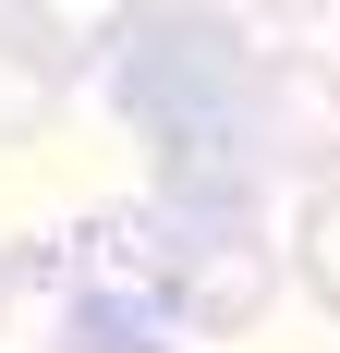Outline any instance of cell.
Here are the masks:
<instances>
[{
  "label": "cell",
  "mask_w": 340,
  "mask_h": 353,
  "mask_svg": "<svg viewBox=\"0 0 340 353\" xmlns=\"http://www.w3.org/2000/svg\"><path fill=\"white\" fill-rule=\"evenodd\" d=\"M268 292H279V256H268L255 219L182 244V341H243V329L268 317Z\"/></svg>",
  "instance_id": "cell-4"
},
{
  "label": "cell",
  "mask_w": 340,
  "mask_h": 353,
  "mask_svg": "<svg viewBox=\"0 0 340 353\" xmlns=\"http://www.w3.org/2000/svg\"><path fill=\"white\" fill-rule=\"evenodd\" d=\"M292 268H304V292L340 317V183H316L304 219H292Z\"/></svg>",
  "instance_id": "cell-6"
},
{
  "label": "cell",
  "mask_w": 340,
  "mask_h": 353,
  "mask_svg": "<svg viewBox=\"0 0 340 353\" xmlns=\"http://www.w3.org/2000/svg\"><path fill=\"white\" fill-rule=\"evenodd\" d=\"M36 12H49V37H61V49H73V61H85V49H109V37H122V25H134V12H146V0H36Z\"/></svg>",
  "instance_id": "cell-7"
},
{
  "label": "cell",
  "mask_w": 340,
  "mask_h": 353,
  "mask_svg": "<svg viewBox=\"0 0 340 353\" xmlns=\"http://www.w3.org/2000/svg\"><path fill=\"white\" fill-rule=\"evenodd\" d=\"M255 159H268V171H304V183H340V61L268 49V85H255Z\"/></svg>",
  "instance_id": "cell-2"
},
{
  "label": "cell",
  "mask_w": 340,
  "mask_h": 353,
  "mask_svg": "<svg viewBox=\"0 0 340 353\" xmlns=\"http://www.w3.org/2000/svg\"><path fill=\"white\" fill-rule=\"evenodd\" d=\"M73 353H182V329H158V317H109V305H98Z\"/></svg>",
  "instance_id": "cell-8"
},
{
  "label": "cell",
  "mask_w": 340,
  "mask_h": 353,
  "mask_svg": "<svg viewBox=\"0 0 340 353\" xmlns=\"http://www.w3.org/2000/svg\"><path fill=\"white\" fill-rule=\"evenodd\" d=\"M243 12H268V25H304V12H328V0H243Z\"/></svg>",
  "instance_id": "cell-9"
},
{
  "label": "cell",
  "mask_w": 340,
  "mask_h": 353,
  "mask_svg": "<svg viewBox=\"0 0 340 353\" xmlns=\"http://www.w3.org/2000/svg\"><path fill=\"white\" fill-rule=\"evenodd\" d=\"M98 85L122 110V134L158 159L146 208L170 219V244H206V232H243L255 195H268V159H255V85H268V49L243 12H195V0H146L134 25L98 49Z\"/></svg>",
  "instance_id": "cell-1"
},
{
  "label": "cell",
  "mask_w": 340,
  "mask_h": 353,
  "mask_svg": "<svg viewBox=\"0 0 340 353\" xmlns=\"http://www.w3.org/2000/svg\"><path fill=\"white\" fill-rule=\"evenodd\" d=\"M61 85H73V49L49 37L36 0H0V146H36L61 122Z\"/></svg>",
  "instance_id": "cell-5"
},
{
  "label": "cell",
  "mask_w": 340,
  "mask_h": 353,
  "mask_svg": "<svg viewBox=\"0 0 340 353\" xmlns=\"http://www.w3.org/2000/svg\"><path fill=\"white\" fill-rule=\"evenodd\" d=\"M98 317V292L73 268L61 232H36V244H0V353H73Z\"/></svg>",
  "instance_id": "cell-3"
}]
</instances>
